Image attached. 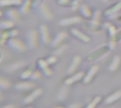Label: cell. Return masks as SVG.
<instances>
[{"mask_svg":"<svg viewBox=\"0 0 121 108\" xmlns=\"http://www.w3.org/2000/svg\"><path fill=\"white\" fill-rule=\"evenodd\" d=\"M111 50L110 47L108 45H104L101 46L100 47H99L96 50H95L94 51H93V53H90L87 57H86V62H91L93 61L97 58H99L101 56H104L105 54H106L108 51Z\"/></svg>","mask_w":121,"mask_h":108,"instance_id":"obj_1","label":"cell"},{"mask_svg":"<svg viewBox=\"0 0 121 108\" xmlns=\"http://www.w3.org/2000/svg\"><path fill=\"white\" fill-rule=\"evenodd\" d=\"M8 44L9 46L18 52H24L26 49L25 44L17 39L11 38L8 41Z\"/></svg>","mask_w":121,"mask_h":108,"instance_id":"obj_2","label":"cell"},{"mask_svg":"<svg viewBox=\"0 0 121 108\" xmlns=\"http://www.w3.org/2000/svg\"><path fill=\"white\" fill-rule=\"evenodd\" d=\"M28 46L30 48H33L37 46L38 43V34L35 30H31L28 34Z\"/></svg>","mask_w":121,"mask_h":108,"instance_id":"obj_3","label":"cell"},{"mask_svg":"<svg viewBox=\"0 0 121 108\" xmlns=\"http://www.w3.org/2000/svg\"><path fill=\"white\" fill-rule=\"evenodd\" d=\"M40 34L41 36V40L42 42L44 44H48L50 43V37L49 34L48 29L46 25H42L40 27Z\"/></svg>","mask_w":121,"mask_h":108,"instance_id":"obj_4","label":"cell"},{"mask_svg":"<svg viewBox=\"0 0 121 108\" xmlns=\"http://www.w3.org/2000/svg\"><path fill=\"white\" fill-rule=\"evenodd\" d=\"M39 11L41 14V15L47 20H50L52 18V14L51 13V11H50V9L48 8V6H46L45 4L42 3L40 4H39Z\"/></svg>","mask_w":121,"mask_h":108,"instance_id":"obj_5","label":"cell"},{"mask_svg":"<svg viewBox=\"0 0 121 108\" xmlns=\"http://www.w3.org/2000/svg\"><path fill=\"white\" fill-rule=\"evenodd\" d=\"M43 93L42 89H38L36 90H35L33 93H31L29 96H28L23 101V103L27 105V104H30L34 100H35L39 96H40Z\"/></svg>","mask_w":121,"mask_h":108,"instance_id":"obj_6","label":"cell"},{"mask_svg":"<svg viewBox=\"0 0 121 108\" xmlns=\"http://www.w3.org/2000/svg\"><path fill=\"white\" fill-rule=\"evenodd\" d=\"M99 65H93V66L90 68V70H89V71L88 72V73H87V74L86 75V77H84V83H85V84L89 83V82L92 80V79H93V77H94L95 74L99 71Z\"/></svg>","mask_w":121,"mask_h":108,"instance_id":"obj_7","label":"cell"},{"mask_svg":"<svg viewBox=\"0 0 121 108\" xmlns=\"http://www.w3.org/2000/svg\"><path fill=\"white\" fill-rule=\"evenodd\" d=\"M35 84L30 82H21L15 86V89L18 91H27L34 88Z\"/></svg>","mask_w":121,"mask_h":108,"instance_id":"obj_8","label":"cell"},{"mask_svg":"<svg viewBox=\"0 0 121 108\" xmlns=\"http://www.w3.org/2000/svg\"><path fill=\"white\" fill-rule=\"evenodd\" d=\"M81 20H82V19L79 17H72V18L61 20L59 22V24L61 26H67V25H70L72 24L79 22H81Z\"/></svg>","mask_w":121,"mask_h":108,"instance_id":"obj_9","label":"cell"},{"mask_svg":"<svg viewBox=\"0 0 121 108\" xmlns=\"http://www.w3.org/2000/svg\"><path fill=\"white\" fill-rule=\"evenodd\" d=\"M67 32H60V33L57 35V37L55 38V39L52 41V42L51 43V44H50L51 46H52V48H55V47L58 46L63 41V40L67 37Z\"/></svg>","mask_w":121,"mask_h":108,"instance_id":"obj_10","label":"cell"},{"mask_svg":"<svg viewBox=\"0 0 121 108\" xmlns=\"http://www.w3.org/2000/svg\"><path fill=\"white\" fill-rule=\"evenodd\" d=\"M38 65H39V67L42 69V70H43V72L45 76L50 77L52 74V72L50 69V67H48V64L46 62V60H44L43 59L39 60H38Z\"/></svg>","mask_w":121,"mask_h":108,"instance_id":"obj_11","label":"cell"},{"mask_svg":"<svg viewBox=\"0 0 121 108\" xmlns=\"http://www.w3.org/2000/svg\"><path fill=\"white\" fill-rule=\"evenodd\" d=\"M80 63H81V57L79 56H75L72 64L70 65V66L69 67V68L67 70V73L69 74H72V73H74L76 71V70L77 69Z\"/></svg>","mask_w":121,"mask_h":108,"instance_id":"obj_12","label":"cell"},{"mask_svg":"<svg viewBox=\"0 0 121 108\" xmlns=\"http://www.w3.org/2000/svg\"><path fill=\"white\" fill-rule=\"evenodd\" d=\"M84 73L83 72H79V73H77L76 74H74V76L67 79L65 81V84L68 86V85H71L77 82H78L79 80L82 79V77H84Z\"/></svg>","mask_w":121,"mask_h":108,"instance_id":"obj_13","label":"cell"},{"mask_svg":"<svg viewBox=\"0 0 121 108\" xmlns=\"http://www.w3.org/2000/svg\"><path fill=\"white\" fill-rule=\"evenodd\" d=\"M71 32L74 37H76L77 38H78L79 39L82 40L84 42H89L90 41V37H89L87 35H86L85 34L79 31L77 29H72Z\"/></svg>","mask_w":121,"mask_h":108,"instance_id":"obj_14","label":"cell"},{"mask_svg":"<svg viewBox=\"0 0 121 108\" xmlns=\"http://www.w3.org/2000/svg\"><path fill=\"white\" fill-rule=\"evenodd\" d=\"M6 16L11 20H13V21H18L19 19H20V15H19V13L18 12L14 9V8H11V9H9V11H6Z\"/></svg>","mask_w":121,"mask_h":108,"instance_id":"obj_15","label":"cell"},{"mask_svg":"<svg viewBox=\"0 0 121 108\" xmlns=\"http://www.w3.org/2000/svg\"><path fill=\"white\" fill-rule=\"evenodd\" d=\"M121 9V1L116 3L115 5L112 6L111 8H109L108 9H107L105 11V15H111L113 13H116V12H118L119 10Z\"/></svg>","mask_w":121,"mask_h":108,"instance_id":"obj_16","label":"cell"},{"mask_svg":"<svg viewBox=\"0 0 121 108\" xmlns=\"http://www.w3.org/2000/svg\"><path fill=\"white\" fill-rule=\"evenodd\" d=\"M120 63H121V58H120V56H116L114 57V58L113 59L110 66H109V71L111 72H114L116 71L118 66L120 65Z\"/></svg>","mask_w":121,"mask_h":108,"instance_id":"obj_17","label":"cell"},{"mask_svg":"<svg viewBox=\"0 0 121 108\" xmlns=\"http://www.w3.org/2000/svg\"><path fill=\"white\" fill-rule=\"evenodd\" d=\"M79 8H80V11H81L82 15H83L84 17L88 18H92L94 13H93L91 9L90 8H89L87 6H86V5H82V6L79 7Z\"/></svg>","mask_w":121,"mask_h":108,"instance_id":"obj_18","label":"cell"},{"mask_svg":"<svg viewBox=\"0 0 121 108\" xmlns=\"http://www.w3.org/2000/svg\"><path fill=\"white\" fill-rule=\"evenodd\" d=\"M121 98V91H117L114 93H113L112 95H111L109 97H108L106 101H105V103L106 104H111L113 103V102L116 101L117 100H118L119 98Z\"/></svg>","mask_w":121,"mask_h":108,"instance_id":"obj_19","label":"cell"},{"mask_svg":"<svg viewBox=\"0 0 121 108\" xmlns=\"http://www.w3.org/2000/svg\"><path fill=\"white\" fill-rule=\"evenodd\" d=\"M34 68H35V65H31L29 67V68H28V70H26V71H24V72L21 74V79H23L30 78V76L32 75V74H33V72H34Z\"/></svg>","mask_w":121,"mask_h":108,"instance_id":"obj_20","label":"cell"},{"mask_svg":"<svg viewBox=\"0 0 121 108\" xmlns=\"http://www.w3.org/2000/svg\"><path fill=\"white\" fill-rule=\"evenodd\" d=\"M22 4V0H1L0 5L4 6H10V5H21Z\"/></svg>","mask_w":121,"mask_h":108,"instance_id":"obj_21","label":"cell"},{"mask_svg":"<svg viewBox=\"0 0 121 108\" xmlns=\"http://www.w3.org/2000/svg\"><path fill=\"white\" fill-rule=\"evenodd\" d=\"M32 6V2L30 0H26L23 4V6L21 8V11L23 13H27L30 11V9Z\"/></svg>","mask_w":121,"mask_h":108,"instance_id":"obj_22","label":"cell"},{"mask_svg":"<svg viewBox=\"0 0 121 108\" xmlns=\"http://www.w3.org/2000/svg\"><path fill=\"white\" fill-rule=\"evenodd\" d=\"M13 20H2L0 23V27L2 30H7L10 29L13 27Z\"/></svg>","mask_w":121,"mask_h":108,"instance_id":"obj_23","label":"cell"},{"mask_svg":"<svg viewBox=\"0 0 121 108\" xmlns=\"http://www.w3.org/2000/svg\"><path fill=\"white\" fill-rule=\"evenodd\" d=\"M105 27L108 30V32H109V34H110L111 37L114 36L116 34V32H118L116 27L114 25H113L110 22H106L105 23Z\"/></svg>","mask_w":121,"mask_h":108,"instance_id":"obj_24","label":"cell"},{"mask_svg":"<svg viewBox=\"0 0 121 108\" xmlns=\"http://www.w3.org/2000/svg\"><path fill=\"white\" fill-rule=\"evenodd\" d=\"M67 89L66 88V87H64V88H62L60 91V92H59V93H58V96H57V100L58 101H63L65 98H66V96H67Z\"/></svg>","mask_w":121,"mask_h":108,"instance_id":"obj_25","label":"cell"},{"mask_svg":"<svg viewBox=\"0 0 121 108\" xmlns=\"http://www.w3.org/2000/svg\"><path fill=\"white\" fill-rule=\"evenodd\" d=\"M24 65V63H22V62H20V63H14L13 65H11L9 67V71H14V70H18L20 69L21 67H22Z\"/></svg>","mask_w":121,"mask_h":108,"instance_id":"obj_26","label":"cell"},{"mask_svg":"<svg viewBox=\"0 0 121 108\" xmlns=\"http://www.w3.org/2000/svg\"><path fill=\"white\" fill-rule=\"evenodd\" d=\"M101 98L100 97V96H97V97H96L88 105H87V108H95L96 105H97V104L101 101Z\"/></svg>","mask_w":121,"mask_h":108,"instance_id":"obj_27","label":"cell"},{"mask_svg":"<svg viewBox=\"0 0 121 108\" xmlns=\"http://www.w3.org/2000/svg\"><path fill=\"white\" fill-rule=\"evenodd\" d=\"M0 86H1V87L2 89H8V88L10 87L11 84L8 80L4 79L3 77H1V79H0Z\"/></svg>","mask_w":121,"mask_h":108,"instance_id":"obj_28","label":"cell"},{"mask_svg":"<svg viewBox=\"0 0 121 108\" xmlns=\"http://www.w3.org/2000/svg\"><path fill=\"white\" fill-rule=\"evenodd\" d=\"M82 0H74L73 2L72 3V11H77L79 8V3L81 2Z\"/></svg>","mask_w":121,"mask_h":108,"instance_id":"obj_29","label":"cell"},{"mask_svg":"<svg viewBox=\"0 0 121 108\" xmlns=\"http://www.w3.org/2000/svg\"><path fill=\"white\" fill-rule=\"evenodd\" d=\"M41 77V73L39 72V71H35V72H33V73L32 74V75L30 76V79H34V80H35V79H40Z\"/></svg>","mask_w":121,"mask_h":108,"instance_id":"obj_30","label":"cell"},{"mask_svg":"<svg viewBox=\"0 0 121 108\" xmlns=\"http://www.w3.org/2000/svg\"><path fill=\"white\" fill-rule=\"evenodd\" d=\"M57 59L55 56H51V57H49L47 60H46V62L48 63V65H51V64H54L57 62Z\"/></svg>","mask_w":121,"mask_h":108,"instance_id":"obj_31","label":"cell"},{"mask_svg":"<svg viewBox=\"0 0 121 108\" xmlns=\"http://www.w3.org/2000/svg\"><path fill=\"white\" fill-rule=\"evenodd\" d=\"M65 48H66V46H60V48H58L56 50V51H55V55H57V56L60 55L62 53H63V51L65 50Z\"/></svg>","mask_w":121,"mask_h":108,"instance_id":"obj_32","label":"cell"},{"mask_svg":"<svg viewBox=\"0 0 121 108\" xmlns=\"http://www.w3.org/2000/svg\"><path fill=\"white\" fill-rule=\"evenodd\" d=\"M18 34V32L16 30H12L11 31H9V34L10 37H15Z\"/></svg>","mask_w":121,"mask_h":108,"instance_id":"obj_33","label":"cell"},{"mask_svg":"<svg viewBox=\"0 0 121 108\" xmlns=\"http://www.w3.org/2000/svg\"><path fill=\"white\" fill-rule=\"evenodd\" d=\"M59 4L61 5H67L70 4V0H59Z\"/></svg>","mask_w":121,"mask_h":108,"instance_id":"obj_34","label":"cell"},{"mask_svg":"<svg viewBox=\"0 0 121 108\" xmlns=\"http://www.w3.org/2000/svg\"><path fill=\"white\" fill-rule=\"evenodd\" d=\"M40 1L41 0H33V1L32 2V6L33 7H36V6H39Z\"/></svg>","mask_w":121,"mask_h":108,"instance_id":"obj_35","label":"cell"},{"mask_svg":"<svg viewBox=\"0 0 121 108\" xmlns=\"http://www.w3.org/2000/svg\"><path fill=\"white\" fill-rule=\"evenodd\" d=\"M69 108H79V107H80V105H69Z\"/></svg>","mask_w":121,"mask_h":108,"instance_id":"obj_36","label":"cell"},{"mask_svg":"<svg viewBox=\"0 0 121 108\" xmlns=\"http://www.w3.org/2000/svg\"><path fill=\"white\" fill-rule=\"evenodd\" d=\"M14 106L13 105H8V106H6V107H4V108H13Z\"/></svg>","mask_w":121,"mask_h":108,"instance_id":"obj_37","label":"cell"},{"mask_svg":"<svg viewBox=\"0 0 121 108\" xmlns=\"http://www.w3.org/2000/svg\"><path fill=\"white\" fill-rule=\"evenodd\" d=\"M101 1H104V2H106L108 0H101Z\"/></svg>","mask_w":121,"mask_h":108,"instance_id":"obj_38","label":"cell"}]
</instances>
